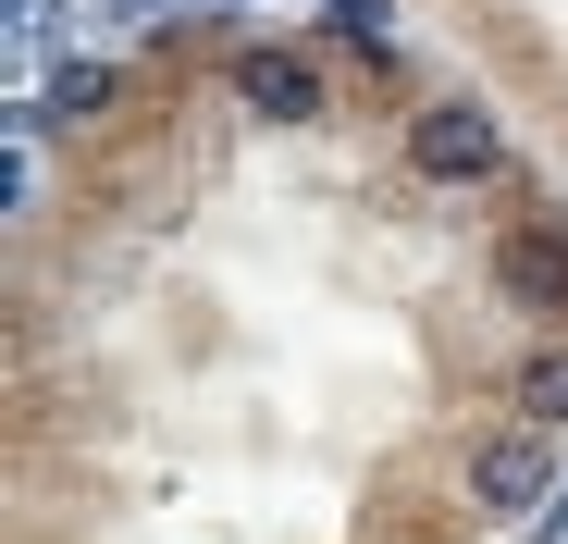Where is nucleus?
Instances as JSON below:
<instances>
[{
	"label": "nucleus",
	"instance_id": "2",
	"mask_svg": "<svg viewBox=\"0 0 568 544\" xmlns=\"http://www.w3.org/2000/svg\"><path fill=\"white\" fill-rule=\"evenodd\" d=\"M495 298L519 322H568V223H495Z\"/></svg>",
	"mask_w": 568,
	"mask_h": 544
},
{
	"label": "nucleus",
	"instance_id": "4",
	"mask_svg": "<svg viewBox=\"0 0 568 544\" xmlns=\"http://www.w3.org/2000/svg\"><path fill=\"white\" fill-rule=\"evenodd\" d=\"M235 100H247L260 124H310V112H322V62L284 50V38H260V50H235Z\"/></svg>",
	"mask_w": 568,
	"mask_h": 544
},
{
	"label": "nucleus",
	"instance_id": "7",
	"mask_svg": "<svg viewBox=\"0 0 568 544\" xmlns=\"http://www.w3.org/2000/svg\"><path fill=\"white\" fill-rule=\"evenodd\" d=\"M13 38H26V50H50V38H62V13H50V0H13Z\"/></svg>",
	"mask_w": 568,
	"mask_h": 544
},
{
	"label": "nucleus",
	"instance_id": "5",
	"mask_svg": "<svg viewBox=\"0 0 568 544\" xmlns=\"http://www.w3.org/2000/svg\"><path fill=\"white\" fill-rule=\"evenodd\" d=\"M124 112V62H62V87L26 112V137H50V124H112Z\"/></svg>",
	"mask_w": 568,
	"mask_h": 544
},
{
	"label": "nucleus",
	"instance_id": "8",
	"mask_svg": "<svg viewBox=\"0 0 568 544\" xmlns=\"http://www.w3.org/2000/svg\"><path fill=\"white\" fill-rule=\"evenodd\" d=\"M223 13H235V0H223Z\"/></svg>",
	"mask_w": 568,
	"mask_h": 544
},
{
	"label": "nucleus",
	"instance_id": "6",
	"mask_svg": "<svg viewBox=\"0 0 568 544\" xmlns=\"http://www.w3.org/2000/svg\"><path fill=\"white\" fill-rule=\"evenodd\" d=\"M507 409L544 433V421H568V346H544V359H519V384H507Z\"/></svg>",
	"mask_w": 568,
	"mask_h": 544
},
{
	"label": "nucleus",
	"instance_id": "3",
	"mask_svg": "<svg viewBox=\"0 0 568 544\" xmlns=\"http://www.w3.org/2000/svg\"><path fill=\"white\" fill-rule=\"evenodd\" d=\"M469 507H495V520L556 507V459H544V433H531V421H507V433L469 445Z\"/></svg>",
	"mask_w": 568,
	"mask_h": 544
},
{
	"label": "nucleus",
	"instance_id": "1",
	"mask_svg": "<svg viewBox=\"0 0 568 544\" xmlns=\"http://www.w3.org/2000/svg\"><path fill=\"white\" fill-rule=\"evenodd\" d=\"M408 161L433 173V187H495V173H507V124H495L483 100H433V112L408 124Z\"/></svg>",
	"mask_w": 568,
	"mask_h": 544
}]
</instances>
